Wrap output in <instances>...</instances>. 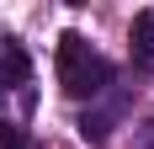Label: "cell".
<instances>
[{
    "label": "cell",
    "mask_w": 154,
    "mask_h": 149,
    "mask_svg": "<svg viewBox=\"0 0 154 149\" xmlns=\"http://www.w3.org/2000/svg\"><path fill=\"white\" fill-rule=\"evenodd\" d=\"M138 144H143V149H154V122H149V128L138 133Z\"/></svg>",
    "instance_id": "obj_6"
},
{
    "label": "cell",
    "mask_w": 154,
    "mask_h": 149,
    "mask_svg": "<svg viewBox=\"0 0 154 149\" xmlns=\"http://www.w3.org/2000/svg\"><path fill=\"white\" fill-rule=\"evenodd\" d=\"M53 69H59V85L75 96V101H91L101 90L117 80V64L106 53H96L91 37H80V32H64L59 37V53H53Z\"/></svg>",
    "instance_id": "obj_1"
},
{
    "label": "cell",
    "mask_w": 154,
    "mask_h": 149,
    "mask_svg": "<svg viewBox=\"0 0 154 149\" xmlns=\"http://www.w3.org/2000/svg\"><path fill=\"white\" fill-rule=\"evenodd\" d=\"M128 53H133V69L154 74V5L133 16V32H128Z\"/></svg>",
    "instance_id": "obj_4"
},
{
    "label": "cell",
    "mask_w": 154,
    "mask_h": 149,
    "mask_svg": "<svg viewBox=\"0 0 154 149\" xmlns=\"http://www.w3.org/2000/svg\"><path fill=\"white\" fill-rule=\"evenodd\" d=\"M37 112V74L32 59L16 37H0V122L27 128V117Z\"/></svg>",
    "instance_id": "obj_2"
},
{
    "label": "cell",
    "mask_w": 154,
    "mask_h": 149,
    "mask_svg": "<svg viewBox=\"0 0 154 149\" xmlns=\"http://www.w3.org/2000/svg\"><path fill=\"white\" fill-rule=\"evenodd\" d=\"M128 90L133 85H122V80H112L101 96H91V106L80 112V133L91 138V144H106V133L117 128V122L128 117Z\"/></svg>",
    "instance_id": "obj_3"
},
{
    "label": "cell",
    "mask_w": 154,
    "mask_h": 149,
    "mask_svg": "<svg viewBox=\"0 0 154 149\" xmlns=\"http://www.w3.org/2000/svg\"><path fill=\"white\" fill-rule=\"evenodd\" d=\"M0 149H37V138L27 128H16V122H0Z\"/></svg>",
    "instance_id": "obj_5"
}]
</instances>
